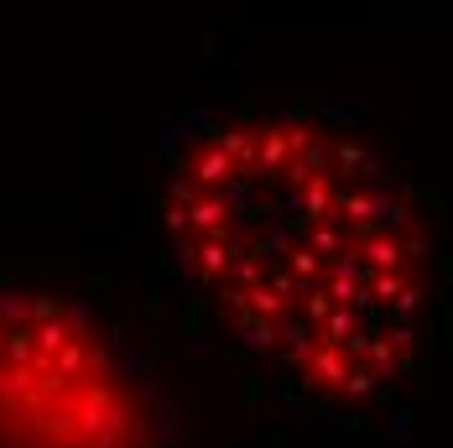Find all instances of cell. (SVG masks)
Returning <instances> with one entry per match:
<instances>
[{"mask_svg": "<svg viewBox=\"0 0 453 448\" xmlns=\"http://www.w3.org/2000/svg\"><path fill=\"white\" fill-rule=\"evenodd\" d=\"M0 448H203L173 334L110 271L0 256Z\"/></svg>", "mask_w": 453, "mask_h": 448, "instance_id": "cell-2", "label": "cell"}, {"mask_svg": "<svg viewBox=\"0 0 453 448\" xmlns=\"http://www.w3.org/2000/svg\"><path fill=\"white\" fill-rule=\"evenodd\" d=\"M173 339L281 422L407 444L438 391L433 198L344 110L203 104L151 151Z\"/></svg>", "mask_w": 453, "mask_h": 448, "instance_id": "cell-1", "label": "cell"}]
</instances>
